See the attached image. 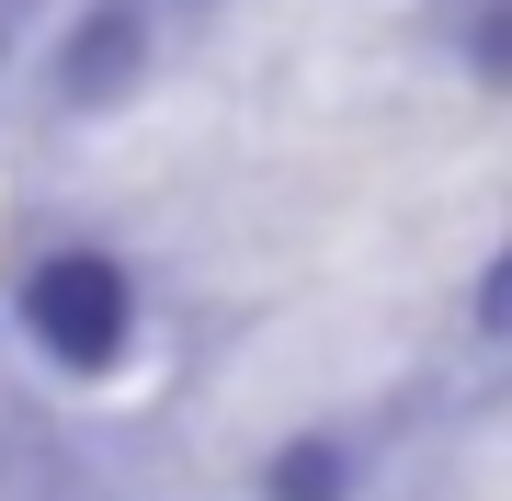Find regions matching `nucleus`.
Here are the masks:
<instances>
[{"label":"nucleus","instance_id":"obj_4","mask_svg":"<svg viewBox=\"0 0 512 501\" xmlns=\"http://www.w3.org/2000/svg\"><path fill=\"white\" fill-rule=\"evenodd\" d=\"M501 319H512V274L490 262V274H478V331H501Z\"/></svg>","mask_w":512,"mask_h":501},{"label":"nucleus","instance_id":"obj_2","mask_svg":"<svg viewBox=\"0 0 512 501\" xmlns=\"http://www.w3.org/2000/svg\"><path fill=\"white\" fill-rule=\"evenodd\" d=\"M148 80V0H103V12H80L69 57H57V92L69 103H126Z\"/></svg>","mask_w":512,"mask_h":501},{"label":"nucleus","instance_id":"obj_3","mask_svg":"<svg viewBox=\"0 0 512 501\" xmlns=\"http://www.w3.org/2000/svg\"><path fill=\"white\" fill-rule=\"evenodd\" d=\"M342 490H353V456H342V445H319V433L274 456V501H342Z\"/></svg>","mask_w":512,"mask_h":501},{"label":"nucleus","instance_id":"obj_1","mask_svg":"<svg viewBox=\"0 0 512 501\" xmlns=\"http://www.w3.org/2000/svg\"><path fill=\"white\" fill-rule=\"evenodd\" d=\"M126 319H137V297H126V274H114L103 251H57V262L23 274V331H35L57 365H103V353L126 342Z\"/></svg>","mask_w":512,"mask_h":501}]
</instances>
